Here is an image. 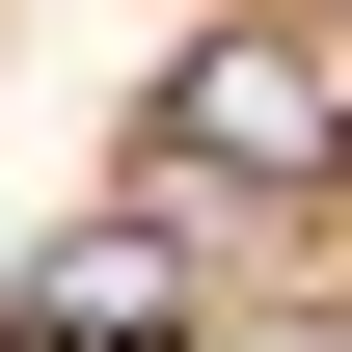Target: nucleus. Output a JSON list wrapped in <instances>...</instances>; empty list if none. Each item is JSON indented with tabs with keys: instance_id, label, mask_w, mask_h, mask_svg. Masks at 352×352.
<instances>
[{
	"instance_id": "1",
	"label": "nucleus",
	"mask_w": 352,
	"mask_h": 352,
	"mask_svg": "<svg viewBox=\"0 0 352 352\" xmlns=\"http://www.w3.org/2000/svg\"><path fill=\"white\" fill-rule=\"evenodd\" d=\"M163 163H217V190H298V217H325V190H352V109H325V54H298V28H217V54L163 82Z\"/></svg>"
}]
</instances>
